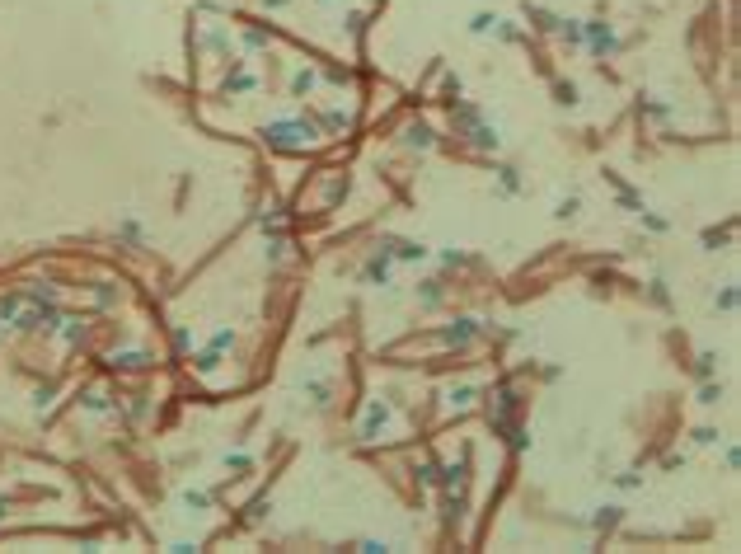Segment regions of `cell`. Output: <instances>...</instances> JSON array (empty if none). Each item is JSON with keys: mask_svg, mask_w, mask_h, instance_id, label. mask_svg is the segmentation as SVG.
<instances>
[{"mask_svg": "<svg viewBox=\"0 0 741 554\" xmlns=\"http://www.w3.org/2000/svg\"><path fill=\"white\" fill-rule=\"evenodd\" d=\"M263 141L272 150H286V155H301V150L319 146L324 136H319L315 123H305V118H277V123H263Z\"/></svg>", "mask_w": 741, "mask_h": 554, "instance_id": "cell-1", "label": "cell"}, {"mask_svg": "<svg viewBox=\"0 0 741 554\" xmlns=\"http://www.w3.org/2000/svg\"><path fill=\"white\" fill-rule=\"evenodd\" d=\"M582 47H591L596 57H615L619 47H624V38H619L606 19H586L582 24Z\"/></svg>", "mask_w": 741, "mask_h": 554, "instance_id": "cell-2", "label": "cell"}, {"mask_svg": "<svg viewBox=\"0 0 741 554\" xmlns=\"http://www.w3.org/2000/svg\"><path fill=\"white\" fill-rule=\"evenodd\" d=\"M390 419H394V404H390V399H370L366 414H361V423H357V437L361 441H375L385 428H390Z\"/></svg>", "mask_w": 741, "mask_h": 554, "instance_id": "cell-3", "label": "cell"}, {"mask_svg": "<svg viewBox=\"0 0 741 554\" xmlns=\"http://www.w3.org/2000/svg\"><path fill=\"white\" fill-rule=\"evenodd\" d=\"M380 249L390 254V259H404V263H427V259H432V249H427L423 240H394V235H385Z\"/></svg>", "mask_w": 741, "mask_h": 554, "instance_id": "cell-4", "label": "cell"}, {"mask_svg": "<svg viewBox=\"0 0 741 554\" xmlns=\"http://www.w3.org/2000/svg\"><path fill=\"white\" fill-rule=\"evenodd\" d=\"M301 390L310 395V404H315V409L333 404V376H328V371H305L301 376Z\"/></svg>", "mask_w": 741, "mask_h": 554, "instance_id": "cell-5", "label": "cell"}, {"mask_svg": "<svg viewBox=\"0 0 741 554\" xmlns=\"http://www.w3.org/2000/svg\"><path fill=\"white\" fill-rule=\"evenodd\" d=\"M390 272H394V259L385 254V249H375V254L361 263V282L366 287H390Z\"/></svg>", "mask_w": 741, "mask_h": 554, "instance_id": "cell-6", "label": "cell"}, {"mask_svg": "<svg viewBox=\"0 0 741 554\" xmlns=\"http://www.w3.org/2000/svg\"><path fill=\"white\" fill-rule=\"evenodd\" d=\"M479 334H483V324H479V319H470V315H465V319H455V324L446 329V343H450V348H470V343L479 339Z\"/></svg>", "mask_w": 741, "mask_h": 554, "instance_id": "cell-7", "label": "cell"}, {"mask_svg": "<svg viewBox=\"0 0 741 554\" xmlns=\"http://www.w3.org/2000/svg\"><path fill=\"white\" fill-rule=\"evenodd\" d=\"M465 136H470V146H474V150H497V146H502V132H497L493 123H483V118H479V123H474Z\"/></svg>", "mask_w": 741, "mask_h": 554, "instance_id": "cell-8", "label": "cell"}, {"mask_svg": "<svg viewBox=\"0 0 741 554\" xmlns=\"http://www.w3.org/2000/svg\"><path fill=\"white\" fill-rule=\"evenodd\" d=\"M404 146L432 150V146H437V132H432V123H423V118H418V123H408V127H404Z\"/></svg>", "mask_w": 741, "mask_h": 554, "instance_id": "cell-9", "label": "cell"}, {"mask_svg": "<svg viewBox=\"0 0 741 554\" xmlns=\"http://www.w3.org/2000/svg\"><path fill=\"white\" fill-rule=\"evenodd\" d=\"M319 136H338V132H348L352 127V113L348 108H328V113H319Z\"/></svg>", "mask_w": 741, "mask_h": 554, "instance_id": "cell-10", "label": "cell"}, {"mask_svg": "<svg viewBox=\"0 0 741 554\" xmlns=\"http://www.w3.org/2000/svg\"><path fill=\"white\" fill-rule=\"evenodd\" d=\"M254 90H259V76H254V71H230L225 85H221V94H254Z\"/></svg>", "mask_w": 741, "mask_h": 554, "instance_id": "cell-11", "label": "cell"}, {"mask_svg": "<svg viewBox=\"0 0 741 554\" xmlns=\"http://www.w3.org/2000/svg\"><path fill=\"white\" fill-rule=\"evenodd\" d=\"M315 90H319V71H315V66H301V71L291 76V94H296V99H310Z\"/></svg>", "mask_w": 741, "mask_h": 554, "instance_id": "cell-12", "label": "cell"}, {"mask_svg": "<svg viewBox=\"0 0 741 554\" xmlns=\"http://www.w3.org/2000/svg\"><path fill=\"white\" fill-rule=\"evenodd\" d=\"M493 38L512 47V43H526V29H521L517 19H497V24H493Z\"/></svg>", "mask_w": 741, "mask_h": 554, "instance_id": "cell-13", "label": "cell"}, {"mask_svg": "<svg viewBox=\"0 0 741 554\" xmlns=\"http://www.w3.org/2000/svg\"><path fill=\"white\" fill-rule=\"evenodd\" d=\"M526 24H530V29H539V34H554V29H559V14L539 10V5H526Z\"/></svg>", "mask_w": 741, "mask_h": 554, "instance_id": "cell-14", "label": "cell"}, {"mask_svg": "<svg viewBox=\"0 0 741 554\" xmlns=\"http://www.w3.org/2000/svg\"><path fill=\"white\" fill-rule=\"evenodd\" d=\"M517 193H521V170L502 165V170H497V198H517Z\"/></svg>", "mask_w": 741, "mask_h": 554, "instance_id": "cell-15", "label": "cell"}, {"mask_svg": "<svg viewBox=\"0 0 741 554\" xmlns=\"http://www.w3.org/2000/svg\"><path fill=\"white\" fill-rule=\"evenodd\" d=\"M610 183L619 188V207H624V212H643V193H638V188H629V183L615 179V174H610Z\"/></svg>", "mask_w": 741, "mask_h": 554, "instance_id": "cell-16", "label": "cell"}, {"mask_svg": "<svg viewBox=\"0 0 741 554\" xmlns=\"http://www.w3.org/2000/svg\"><path fill=\"white\" fill-rule=\"evenodd\" d=\"M474 399H479V385H450V399H446V404L450 409H470Z\"/></svg>", "mask_w": 741, "mask_h": 554, "instance_id": "cell-17", "label": "cell"}, {"mask_svg": "<svg viewBox=\"0 0 741 554\" xmlns=\"http://www.w3.org/2000/svg\"><path fill=\"white\" fill-rule=\"evenodd\" d=\"M554 99H559L563 108H577V103H582V90H577L573 80H559V85H554Z\"/></svg>", "mask_w": 741, "mask_h": 554, "instance_id": "cell-18", "label": "cell"}, {"mask_svg": "<svg viewBox=\"0 0 741 554\" xmlns=\"http://www.w3.org/2000/svg\"><path fill=\"white\" fill-rule=\"evenodd\" d=\"M648 301L657 310H671V292H666V277H652L648 282Z\"/></svg>", "mask_w": 741, "mask_h": 554, "instance_id": "cell-19", "label": "cell"}, {"mask_svg": "<svg viewBox=\"0 0 741 554\" xmlns=\"http://www.w3.org/2000/svg\"><path fill=\"white\" fill-rule=\"evenodd\" d=\"M192 366H197V371H202V376H212V371H216V366H221V352H216V348H212V343H207V348H202V352H197V357H192Z\"/></svg>", "mask_w": 741, "mask_h": 554, "instance_id": "cell-20", "label": "cell"}, {"mask_svg": "<svg viewBox=\"0 0 741 554\" xmlns=\"http://www.w3.org/2000/svg\"><path fill=\"white\" fill-rule=\"evenodd\" d=\"M413 479H418V484H437V479H441V465L437 461H413Z\"/></svg>", "mask_w": 741, "mask_h": 554, "instance_id": "cell-21", "label": "cell"}, {"mask_svg": "<svg viewBox=\"0 0 741 554\" xmlns=\"http://www.w3.org/2000/svg\"><path fill=\"white\" fill-rule=\"evenodd\" d=\"M202 43H207V52H230V47H235V43H230V34H225V29H216V24L207 29Z\"/></svg>", "mask_w": 741, "mask_h": 554, "instance_id": "cell-22", "label": "cell"}, {"mask_svg": "<svg viewBox=\"0 0 741 554\" xmlns=\"http://www.w3.org/2000/svg\"><path fill=\"white\" fill-rule=\"evenodd\" d=\"M619 512H624V508H596L591 531H610V526H619Z\"/></svg>", "mask_w": 741, "mask_h": 554, "instance_id": "cell-23", "label": "cell"}, {"mask_svg": "<svg viewBox=\"0 0 741 554\" xmlns=\"http://www.w3.org/2000/svg\"><path fill=\"white\" fill-rule=\"evenodd\" d=\"M695 376H699V381L718 376V352H699V357H695Z\"/></svg>", "mask_w": 741, "mask_h": 554, "instance_id": "cell-24", "label": "cell"}, {"mask_svg": "<svg viewBox=\"0 0 741 554\" xmlns=\"http://www.w3.org/2000/svg\"><path fill=\"white\" fill-rule=\"evenodd\" d=\"M493 24H497V14H488V10H474L470 14V34H493Z\"/></svg>", "mask_w": 741, "mask_h": 554, "instance_id": "cell-25", "label": "cell"}, {"mask_svg": "<svg viewBox=\"0 0 741 554\" xmlns=\"http://www.w3.org/2000/svg\"><path fill=\"white\" fill-rule=\"evenodd\" d=\"M577 212H582V198H577V193H573V198H559V207H554V216H559V221H573Z\"/></svg>", "mask_w": 741, "mask_h": 554, "instance_id": "cell-26", "label": "cell"}, {"mask_svg": "<svg viewBox=\"0 0 741 554\" xmlns=\"http://www.w3.org/2000/svg\"><path fill=\"white\" fill-rule=\"evenodd\" d=\"M118 240H123V245H132V249H141V226H136V221H123V226H118Z\"/></svg>", "mask_w": 741, "mask_h": 554, "instance_id": "cell-27", "label": "cell"}, {"mask_svg": "<svg viewBox=\"0 0 741 554\" xmlns=\"http://www.w3.org/2000/svg\"><path fill=\"white\" fill-rule=\"evenodd\" d=\"M348 188H352V183H348V174H333V179H328V198H324V202L333 207L338 198H348Z\"/></svg>", "mask_w": 741, "mask_h": 554, "instance_id": "cell-28", "label": "cell"}, {"mask_svg": "<svg viewBox=\"0 0 741 554\" xmlns=\"http://www.w3.org/2000/svg\"><path fill=\"white\" fill-rule=\"evenodd\" d=\"M559 38L568 47H582V24H568V19H559Z\"/></svg>", "mask_w": 741, "mask_h": 554, "instance_id": "cell-29", "label": "cell"}, {"mask_svg": "<svg viewBox=\"0 0 741 554\" xmlns=\"http://www.w3.org/2000/svg\"><path fill=\"white\" fill-rule=\"evenodd\" d=\"M441 301H446V292H441V282H423V306H427V310H437Z\"/></svg>", "mask_w": 741, "mask_h": 554, "instance_id": "cell-30", "label": "cell"}, {"mask_svg": "<svg viewBox=\"0 0 741 554\" xmlns=\"http://www.w3.org/2000/svg\"><path fill=\"white\" fill-rule=\"evenodd\" d=\"M718 399H722V385L713 381V376H708V381H704V390H699V404H718Z\"/></svg>", "mask_w": 741, "mask_h": 554, "instance_id": "cell-31", "label": "cell"}, {"mask_svg": "<svg viewBox=\"0 0 741 554\" xmlns=\"http://www.w3.org/2000/svg\"><path fill=\"white\" fill-rule=\"evenodd\" d=\"M643 216V226L652 230V235H666V230H671V221H666V216H652V212H638Z\"/></svg>", "mask_w": 741, "mask_h": 554, "instance_id": "cell-32", "label": "cell"}, {"mask_svg": "<svg viewBox=\"0 0 741 554\" xmlns=\"http://www.w3.org/2000/svg\"><path fill=\"white\" fill-rule=\"evenodd\" d=\"M348 34L357 38V43L366 38V14H361V10H352V14H348Z\"/></svg>", "mask_w": 741, "mask_h": 554, "instance_id": "cell-33", "label": "cell"}, {"mask_svg": "<svg viewBox=\"0 0 741 554\" xmlns=\"http://www.w3.org/2000/svg\"><path fill=\"white\" fill-rule=\"evenodd\" d=\"M272 43V34H263V29H254V34H244V47L249 52H263V47Z\"/></svg>", "mask_w": 741, "mask_h": 554, "instance_id": "cell-34", "label": "cell"}, {"mask_svg": "<svg viewBox=\"0 0 741 554\" xmlns=\"http://www.w3.org/2000/svg\"><path fill=\"white\" fill-rule=\"evenodd\" d=\"M212 348H216V352H225V348H235V329H216V339H212Z\"/></svg>", "mask_w": 741, "mask_h": 554, "instance_id": "cell-35", "label": "cell"}, {"mask_svg": "<svg viewBox=\"0 0 741 554\" xmlns=\"http://www.w3.org/2000/svg\"><path fill=\"white\" fill-rule=\"evenodd\" d=\"M183 503H188V508H207V503H212V493H207V488H188V493H183Z\"/></svg>", "mask_w": 741, "mask_h": 554, "instance_id": "cell-36", "label": "cell"}, {"mask_svg": "<svg viewBox=\"0 0 741 554\" xmlns=\"http://www.w3.org/2000/svg\"><path fill=\"white\" fill-rule=\"evenodd\" d=\"M272 512V498H259V503H249V521H263Z\"/></svg>", "mask_w": 741, "mask_h": 554, "instance_id": "cell-37", "label": "cell"}, {"mask_svg": "<svg viewBox=\"0 0 741 554\" xmlns=\"http://www.w3.org/2000/svg\"><path fill=\"white\" fill-rule=\"evenodd\" d=\"M718 310H727V315L737 310V287H722L718 292Z\"/></svg>", "mask_w": 741, "mask_h": 554, "instance_id": "cell-38", "label": "cell"}, {"mask_svg": "<svg viewBox=\"0 0 741 554\" xmlns=\"http://www.w3.org/2000/svg\"><path fill=\"white\" fill-rule=\"evenodd\" d=\"M188 348H192V329L179 324V329H174V352H188Z\"/></svg>", "mask_w": 741, "mask_h": 554, "instance_id": "cell-39", "label": "cell"}, {"mask_svg": "<svg viewBox=\"0 0 741 554\" xmlns=\"http://www.w3.org/2000/svg\"><path fill=\"white\" fill-rule=\"evenodd\" d=\"M643 113L657 118V123H666V118H671V103H643Z\"/></svg>", "mask_w": 741, "mask_h": 554, "instance_id": "cell-40", "label": "cell"}, {"mask_svg": "<svg viewBox=\"0 0 741 554\" xmlns=\"http://www.w3.org/2000/svg\"><path fill=\"white\" fill-rule=\"evenodd\" d=\"M441 94H446V103L460 99V76H446V85H441Z\"/></svg>", "mask_w": 741, "mask_h": 554, "instance_id": "cell-41", "label": "cell"}, {"mask_svg": "<svg viewBox=\"0 0 741 554\" xmlns=\"http://www.w3.org/2000/svg\"><path fill=\"white\" fill-rule=\"evenodd\" d=\"M225 470H254V461L244 451H235V456H225Z\"/></svg>", "mask_w": 741, "mask_h": 554, "instance_id": "cell-42", "label": "cell"}, {"mask_svg": "<svg viewBox=\"0 0 741 554\" xmlns=\"http://www.w3.org/2000/svg\"><path fill=\"white\" fill-rule=\"evenodd\" d=\"M695 441H699V446H718L722 437H718V428H699V432H695Z\"/></svg>", "mask_w": 741, "mask_h": 554, "instance_id": "cell-43", "label": "cell"}, {"mask_svg": "<svg viewBox=\"0 0 741 554\" xmlns=\"http://www.w3.org/2000/svg\"><path fill=\"white\" fill-rule=\"evenodd\" d=\"M615 484H619V488H643V475H638V470H624Z\"/></svg>", "mask_w": 741, "mask_h": 554, "instance_id": "cell-44", "label": "cell"}, {"mask_svg": "<svg viewBox=\"0 0 741 554\" xmlns=\"http://www.w3.org/2000/svg\"><path fill=\"white\" fill-rule=\"evenodd\" d=\"M118 362H123V366H146L150 357H146V352H123V357H118Z\"/></svg>", "mask_w": 741, "mask_h": 554, "instance_id": "cell-45", "label": "cell"}, {"mask_svg": "<svg viewBox=\"0 0 741 554\" xmlns=\"http://www.w3.org/2000/svg\"><path fill=\"white\" fill-rule=\"evenodd\" d=\"M722 465H727V470H737V465H741V451H737V446H727V451H722Z\"/></svg>", "mask_w": 741, "mask_h": 554, "instance_id": "cell-46", "label": "cell"}, {"mask_svg": "<svg viewBox=\"0 0 741 554\" xmlns=\"http://www.w3.org/2000/svg\"><path fill=\"white\" fill-rule=\"evenodd\" d=\"M357 550H366V554H385V550H390V545H385V540H361Z\"/></svg>", "mask_w": 741, "mask_h": 554, "instance_id": "cell-47", "label": "cell"}, {"mask_svg": "<svg viewBox=\"0 0 741 554\" xmlns=\"http://www.w3.org/2000/svg\"><path fill=\"white\" fill-rule=\"evenodd\" d=\"M722 240H727V230H704V245H708V249L722 245Z\"/></svg>", "mask_w": 741, "mask_h": 554, "instance_id": "cell-48", "label": "cell"}, {"mask_svg": "<svg viewBox=\"0 0 741 554\" xmlns=\"http://www.w3.org/2000/svg\"><path fill=\"white\" fill-rule=\"evenodd\" d=\"M291 0H263V10H286Z\"/></svg>", "mask_w": 741, "mask_h": 554, "instance_id": "cell-49", "label": "cell"}, {"mask_svg": "<svg viewBox=\"0 0 741 554\" xmlns=\"http://www.w3.org/2000/svg\"><path fill=\"white\" fill-rule=\"evenodd\" d=\"M324 5H333V0H324Z\"/></svg>", "mask_w": 741, "mask_h": 554, "instance_id": "cell-50", "label": "cell"}]
</instances>
